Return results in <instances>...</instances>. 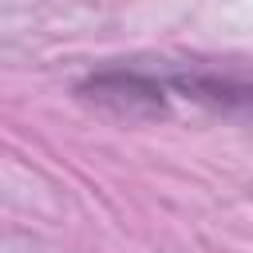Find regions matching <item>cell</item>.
<instances>
[{
    "mask_svg": "<svg viewBox=\"0 0 253 253\" xmlns=\"http://www.w3.org/2000/svg\"><path fill=\"white\" fill-rule=\"evenodd\" d=\"M83 91H87V99H95V103H103L119 115H158L162 111V87L150 75H138V71L95 75Z\"/></svg>",
    "mask_w": 253,
    "mask_h": 253,
    "instance_id": "obj_1",
    "label": "cell"
}]
</instances>
